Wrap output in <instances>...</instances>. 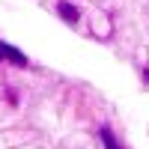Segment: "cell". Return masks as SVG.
<instances>
[{
    "mask_svg": "<svg viewBox=\"0 0 149 149\" xmlns=\"http://www.w3.org/2000/svg\"><path fill=\"white\" fill-rule=\"evenodd\" d=\"M57 12H60V15H63V21H69V24H78V21H81V9L72 6V3H66V0L57 6Z\"/></svg>",
    "mask_w": 149,
    "mask_h": 149,
    "instance_id": "6da1fadb",
    "label": "cell"
},
{
    "mask_svg": "<svg viewBox=\"0 0 149 149\" xmlns=\"http://www.w3.org/2000/svg\"><path fill=\"white\" fill-rule=\"evenodd\" d=\"M98 137H102L104 149H122V146H119V140L113 137V131H110L107 125H102V128H98Z\"/></svg>",
    "mask_w": 149,
    "mask_h": 149,
    "instance_id": "7a4b0ae2",
    "label": "cell"
},
{
    "mask_svg": "<svg viewBox=\"0 0 149 149\" xmlns=\"http://www.w3.org/2000/svg\"><path fill=\"white\" fill-rule=\"evenodd\" d=\"M3 57H6V45L0 42V60H3Z\"/></svg>",
    "mask_w": 149,
    "mask_h": 149,
    "instance_id": "3957f363",
    "label": "cell"
},
{
    "mask_svg": "<svg viewBox=\"0 0 149 149\" xmlns=\"http://www.w3.org/2000/svg\"><path fill=\"white\" fill-rule=\"evenodd\" d=\"M143 78H146V81H149V69H146V72H143Z\"/></svg>",
    "mask_w": 149,
    "mask_h": 149,
    "instance_id": "277c9868",
    "label": "cell"
}]
</instances>
